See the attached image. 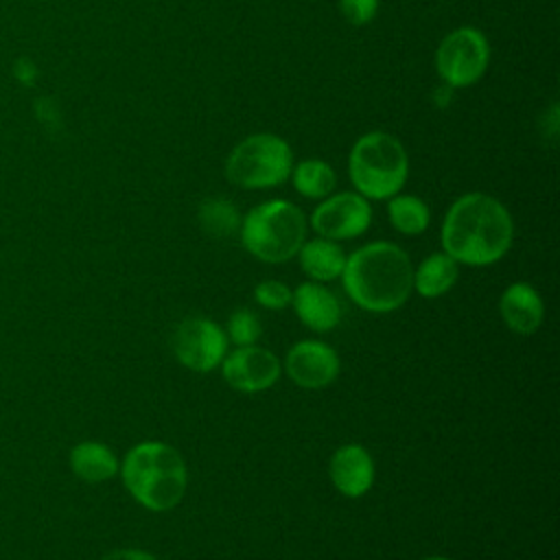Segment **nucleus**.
I'll return each mask as SVG.
<instances>
[{
	"mask_svg": "<svg viewBox=\"0 0 560 560\" xmlns=\"http://www.w3.org/2000/svg\"><path fill=\"white\" fill-rule=\"evenodd\" d=\"M442 252L457 265L488 267L512 247L514 221L510 210L488 192L457 197L442 221Z\"/></svg>",
	"mask_w": 560,
	"mask_h": 560,
	"instance_id": "f257e3e1",
	"label": "nucleus"
},
{
	"mask_svg": "<svg viewBox=\"0 0 560 560\" xmlns=\"http://www.w3.org/2000/svg\"><path fill=\"white\" fill-rule=\"evenodd\" d=\"M339 278L348 298L368 313L398 311L413 291L409 254L389 241H372L354 249Z\"/></svg>",
	"mask_w": 560,
	"mask_h": 560,
	"instance_id": "f03ea898",
	"label": "nucleus"
},
{
	"mask_svg": "<svg viewBox=\"0 0 560 560\" xmlns=\"http://www.w3.org/2000/svg\"><path fill=\"white\" fill-rule=\"evenodd\" d=\"M118 472L133 501L151 512H168L186 494V462L175 446L160 440L133 444L125 453Z\"/></svg>",
	"mask_w": 560,
	"mask_h": 560,
	"instance_id": "7ed1b4c3",
	"label": "nucleus"
},
{
	"mask_svg": "<svg viewBox=\"0 0 560 560\" xmlns=\"http://www.w3.org/2000/svg\"><path fill=\"white\" fill-rule=\"evenodd\" d=\"M409 175V155L402 142L387 131L359 136L348 155V177L354 192L368 201H385L402 190Z\"/></svg>",
	"mask_w": 560,
	"mask_h": 560,
	"instance_id": "20e7f679",
	"label": "nucleus"
},
{
	"mask_svg": "<svg viewBox=\"0 0 560 560\" xmlns=\"http://www.w3.org/2000/svg\"><path fill=\"white\" fill-rule=\"evenodd\" d=\"M308 221L304 212L289 199H269L254 206L241 219L243 247L262 262L278 265L298 256L306 241Z\"/></svg>",
	"mask_w": 560,
	"mask_h": 560,
	"instance_id": "39448f33",
	"label": "nucleus"
},
{
	"mask_svg": "<svg viewBox=\"0 0 560 560\" xmlns=\"http://www.w3.org/2000/svg\"><path fill=\"white\" fill-rule=\"evenodd\" d=\"M293 164V151L284 138L276 133H252L230 151L225 177L247 190L273 188L289 179Z\"/></svg>",
	"mask_w": 560,
	"mask_h": 560,
	"instance_id": "423d86ee",
	"label": "nucleus"
},
{
	"mask_svg": "<svg viewBox=\"0 0 560 560\" xmlns=\"http://www.w3.org/2000/svg\"><path fill=\"white\" fill-rule=\"evenodd\" d=\"M490 63V44L475 26H459L444 35L435 50V72L448 88L477 83Z\"/></svg>",
	"mask_w": 560,
	"mask_h": 560,
	"instance_id": "0eeeda50",
	"label": "nucleus"
},
{
	"mask_svg": "<svg viewBox=\"0 0 560 560\" xmlns=\"http://www.w3.org/2000/svg\"><path fill=\"white\" fill-rule=\"evenodd\" d=\"M308 225L322 238L330 241H350L368 232L372 225V206L359 192H330L319 199L311 212Z\"/></svg>",
	"mask_w": 560,
	"mask_h": 560,
	"instance_id": "6e6552de",
	"label": "nucleus"
},
{
	"mask_svg": "<svg viewBox=\"0 0 560 560\" xmlns=\"http://www.w3.org/2000/svg\"><path fill=\"white\" fill-rule=\"evenodd\" d=\"M175 359L192 372H210L221 365L228 352L225 330L208 317H186L173 332Z\"/></svg>",
	"mask_w": 560,
	"mask_h": 560,
	"instance_id": "1a4fd4ad",
	"label": "nucleus"
},
{
	"mask_svg": "<svg viewBox=\"0 0 560 560\" xmlns=\"http://www.w3.org/2000/svg\"><path fill=\"white\" fill-rule=\"evenodd\" d=\"M223 381L241 394H258L273 387L280 378V359L262 346H236V350L225 352L221 361Z\"/></svg>",
	"mask_w": 560,
	"mask_h": 560,
	"instance_id": "9d476101",
	"label": "nucleus"
},
{
	"mask_svg": "<svg viewBox=\"0 0 560 560\" xmlns=\"http://www.w3.org/2000/svg\"><path fill=\"white\" fill-rule=\"evenodd\" d=\"M339 354L332 346L317 339L293 343L284 357V372L298 387L322 389L339 376Z\"/></svg>",
	"mask_w": 560,
	"mask_h": 560,
	"instance_id": "9b49d317",
	"label": "nucleus"
},
{
	"mask_svg": "<svg viewBox=\"0 0 560 560\" xmlns=\"http://www.w3.org/2000/svg\"><path fill=\"white\" fill-rule=\"evenodd\" d=\"M328 475L339 494L348 499H359L372 488L376 468L368 448L357 442H350L341 444L332 453L328 462Z\"/></svg>",
	"mask_w": 560,
	"mask_h": 560,
	"instance_id": "f8f14e48",
	"label": "nucleus"
},
{
	"mask_svg": "<svg viewBox=\"0 0 560 560\" xmlns=\"http://www.w3.org/2000/svg\"><path fill=\"white\" fill-rule=\"evenodd\" d=\"M291 306L298 319L315 332H328L341 319V302L324 282L306 280L298 284L291 293Z\"/></svg>",
	"mask_w": 560,
	"mask_h": 560,
	"instance_id": "ddd939ff",
	"label": "nucleus"
},
{
	"mask_svg": "<svg viewBox=\"0 0 560 560\" xmlns=\"http://www.w3.org/2000/svg\"><path fill=\"white\" fill-rule=\"evenodd\" d=\"M499 313L503 324L518 332L532 335L540 328L545 317V304L540 293L529 282H512L499 298Z\"/></svg>",
	"mask_w": 560,
	"mask_h": 560,
	"instance_id": "4468645a",
	"label": "nucleus"
},
{
	"mask_svg": "<svg viewBox=\"0 0 560 560\" xmlns=\"http://www.w3.org/2000/svg\"><path fill=\"white\" fill-rule=\"evenodd\" d=\"M346 258L348 254L337 241L322 238V236L304 241L298 252L300 267L313 282L337 280L346 267Z\"/></svg>",
	"mask_w": 560,
	"mask_h": 560,
	"instance_id": "2eb2a0df",
	"label": "nucleus"
},
{
	"mask_svg": "<svg viewBox=\"0 0 560 560\" xmlns=\"http://www.w3.org/2000/svg\"><path fill=\"white\" fill-rule=\"evenodd\" d=\"M70 468L85 483H103L118 475L120 462L107 444L96 440H85L72 446Z\"/></svg>",
	"mask_w": 560,
	"mask_h": 560,
	"instance_id": "dca6fc26",
	"label": "nucleus"
},
{
	"mask_svg": "<svg viewBox=\"0 0 560 560\" xmlns=\"http://www.w3.org/2000/svg\"><path fill=\"white\" fill-rule=\"evenodd\" d=\"M457 276V262L444 252H433L413 269V291L427 300L440 298L453 289Z\"/></svg>",
	"mask_w": 560,
	"mask_h": 560,
	"instance_id": "f3484780",
	"label": "nucleus"
},
{
	"mask_svg": "<svg viewBox=\"0 0 560 560\" xmlns=\"http://www.w3.org/2000/svg\"><path fill=\"white\" fill-rule=\"evenodd\" d=\"M291 184L293 188L306 199H324L337 186L335 168L319 158H306L293 164L291 168Z\"/></svg>",
	"mask_w": 560,
	"mask_h": 560,
	"instance_id": "a211bd4d",
	"label": "nucleus"
},
{
	"mask_svg": "<svg viewBox=\"0 0 560 560\" xmlns=\"http://www.w3.org/2000/svg\"><path fill=\"white\" fill-rule=\"evenodd\" d=\"M387 217L392 228L405 236H418L431 223V210L427 201L407 192H396L387 199Z\"/></svg>",
	"mask_w": 560,
	"mask_h": 560,
	"instance_id": "6ab92c4d",
	"label": "nucleus"
},
{
	"mask_svg": "<svg viewBox=\"0 0 560 560\" xmlns=\"http://www.w3.org/2000/svg\"><path fill=\"white\" fill-rule=\"evenodd\" d=\"M241 214L230 199L210 197L199 206V223L206 234L214 238H225L238 232Z\"/></svg>",
	"mask_w": 560,
	"mask_h": 560,
	"instance_id": "aec40b11",
	"label": "nucleus"
},
{
	"mask_svg": "<svg viewBox=\"0 0 560 560\" xmlns=\"http://www.w3.org/2000/svg\"><path fill=\"white\" fill-rule=\"evenodd\" d=\"M262 332V326H260V319L254 311L249 308H236L230 319H228V330L225 335L230 337V341L234 346H252L258 341Z\"/></svg>",
	"mask_w": 560,
	"mask_h": 560,
	"instance_id": "412c9836",
	"label": "nucleus"
},
{
	"mask_svg": "<svg viewBox=\"0 0 560 560\" xmlns=\"http://www.w3.org/2000/svg\"><path fill=\"white\" fill-rule=\"evenodd\" d=\"M291 293H293V289H289L280 280H262L254 289V300L258 306H262L267 311H282V308L291 306Z\"/></svg>",
	"mask_w": 560,
	"mask_h": 560,
	"instance_id": "4be33fe9",
	"label": "nucleus"
},
{
	"mask_svg": "<svg viewBox=\"0 0 560 560\" xmlns=\"http://www.w3.org/2000/svg\"><path fill=\"white\" fill-rule=\"evenodd\" d=\"M339 11L346 18V22L363 26L376 18L378 0H339Z\"/></svg>",
	"mask_w": 560,
	"mask_h": 560,
	"instance_id": "5701e85b",
	"label": "nucleus"
},
{
	"mask_svg": "<svg viewBox=\"0 0 560 560\" xmlns=\"http://www.w3.org/2000/svg\"><path fill=\"white\" fill-rule=\"evenodd\" d=\"M101 560H158V558L144 549H114L105 553Z\"/></svg>",
	"mask_w": 560,
	"mask_h": 560,
	"instance_id": "b1692460",
	"label": "nucleus"
},
{
	"mask_svg": "<svg viewBox=\"0 0 560 560\" xmlns=\"http://www.w3.org/2000/svg\"><path fill=\"white\" fill-rule=\"evenodd\" d=\"M422 560H453V558H446V556H427Z\"/></svg>",
	"mask_w": 560,
	"mask_h": 560,
	"instance_id": "393cba45",
	"label": "nucleus"
}]
</instances>
